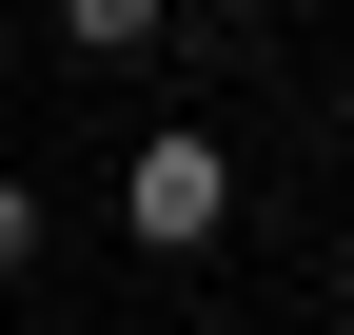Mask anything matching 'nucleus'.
I'll use <instances>...</instances> for the list:
<instances>
[{"label":"nucleus","instance_id":"f257e3e1","mask_svg":"<svg viewBox=\"0 0 354 335\" xmlns=\"http://www.w3.org/2000/svg\"><path fill=\"white\" fill-rule=\"evenodd\" d=\"M118 217H138V237H158V257H197V237H216V217H236V158H216V138H197V118H177V138H138V158H118Z\"/></svg>","mask_w":354,"mask_h":335},{"label":"nucleus","instance_id":"f03ea898","mask_svg":"<svg viewBox=\"0 0 354 335\" xmlns=\"http://www.w3.org/2000/svg\"><path fill=\"white\" fill-rule=\"evenodd\" d=\"M59 39H79V60H138V39H158V0H59Z\"/></svg>","mask_w":354,"mask_h":335},{"label":"nucleus","instance_id":"7ed1b4c3","mask_svg":"<svg viewBox=\"0 0 354 335\" xmlns=\"http://www.w3.org/2000/svg\"><path fill=\"white\" fill-rule=\"evenodd\" d=\"M20 257H39V197H20V178H0V276H20Z\"/></svg>","mask_w":354,"mask_h":335}]
</instances>
